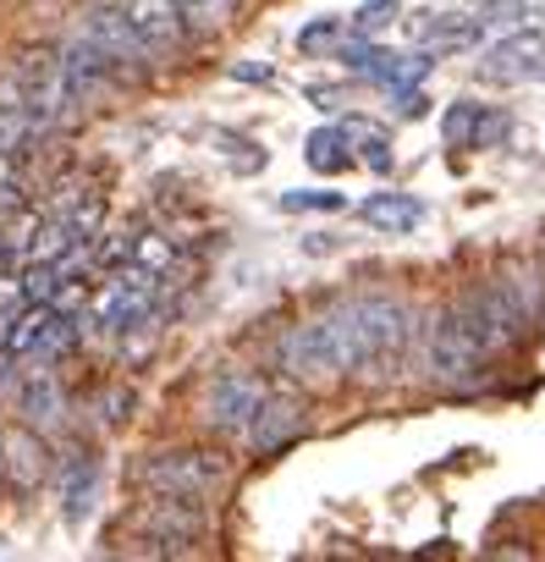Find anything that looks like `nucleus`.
<instances>
[{"instance_id": "f257e3e1", "label": "nucleus", "mask_w": 545, "mask_h": 562, "mask_svg": "<svg viewBox=\"0 0 545 562\" xmlns=\"http://www.w3.org/2000/svg\"><path fill=\"white\" fill-rule=\"evenodd\" d=\"M331 315L348 342V381H397L413 364V348L424 337L413 304L391 293H364V299L331 304Z\"/></svg>"}, {"instance_id": "f03ea898", "label": "nucleus", "mask_w": 545, "mask_h": 562, "mask_svg": "<svg viewBox=\"0 0 545 562\" xmlns=\"http://www.w3.org/2000/svg\"><path fill=\"white\" fill-rule=\"evenodd\" d=\"M276 370L298 386H337L348 381V342H342V326L337 315H315V321H298L276 337Z\"/></svg>"}, {"instance_id": "7ed1b4c3", "label": "nucleus", "mask_w": 545, "mask_h": 562, "mask_svg": "<svg viewBox=\"0 0 545 562\" xmlns=\"http://www.w3.org/2000/svg\"><path fill=\"white\" fill-rule=\"evenodd\" d=\"M419 359H424V375H430V381H441V386H474V381L485 375V359H490V353L479 348V337H474V326L463 321V310L446 304V310L424 326Z\"/></svg>"}, {"instance_id": "20e7f679", "label": "nucleus", "mask_w": 545, "mask_h": 562, "mask_svg": "<svg viewBox=\"0 0 545 562\" xmlns=\"http://www.w3.org/2000/svg\"><path fill=\"white\" fill-rule=\"evenodd\" d=\"M231 463L209 447H166V452H149L138 463V485L144 491H160V496H215L226 485Z\"/></svg>"}, {"instance_id": "39448f33", "label": "nucleus", "mask_w": 545, "mask_h": 562, "mask_svg": "<svg viewBox=\"0 0 545 562\" xmlns=\"http://www.w3.org/2000/svg\"><path fill=\"white\" fill-rule=\"evenodd\" d=\"M155 299H160V270H144L127 259V270L111 276V288L94 304V326L100 337H133L155 321Z\"/></svg>"}, {"instance_id": "423d86ee", "label": "nucleus", "mask_w": 545, "mask_h": 562, "mask_svg": "<svg viewBox=\"0 0 545 562\" xmlns=\"http://www.w3.org/2000/svg\"><path fill=\"white\" fill-rule=\"evenodd\" d=\"M133 529L144 535L149 551L182 557L204 535V502L198 496H160V491H149V502L133 513Z\"/></svg>"}, {"instance_id": "0eeeda50", "label": "nucleus", "mask_w": 545, "mask_h": 562, "mask_svg": "<svg viewBox=\"0 0 545 562\" xmlns=\"http://www.w3.org/2000/svg\"><path fill=\"white\" fill-rule=\"evenodd\" d=\"M259 403H264V381L253 370H242V364H226V370L209 375V386L198 397V414H204V425L215 436H242Z\"/></svg>"}, {"instance_id": "6e6552de", "label": "nucleus", "mask_w": 545, "mask_h": 562, "mask_svg": "<svg viewBox=\"0 0 545 562\" xmlns=\"http://www.w3.org/2000/svg\"><path fill=\"white\" fill-rule=\"evenodd\" d=\"M457 310H463V321L474 326V337H479V348H485L490 359L529 331V321L518 315V304H512V293H507L501 276H496V281H479L474 293H463Z\"/></svg>"}, {"instance_id": "1a4fd4ad", "label": "nucleus", "mask_w": 545, "mask_h": 562, "mask_svg": "<svg viewBox=\"0 0 545 562\" xmlns=\"http://www.w3.org/2000/svg\"><path fill=\"white\" fill-rule=\"evenodd\" d=\"M83 34L105 50V61L116 67V78H144V72L155 67L149 45L133 34V23H127L122 7H94V12L83 18Z\"/></svg>"}, {"instance_id": "9d476101", "label": "nucleus", "mask_w": 545, "mask_h": 562, "mask_svg": "<svg viewBox=\"0 0 545 562\" xmlns=\"http://www.w3.org/2000/svg\"><path fill=\"white\" fill-rule=\"evenodd\" d=\"M304 430H309V414H304V403H298V397L264 392V403L253 408V419H248V430H242V441H248L259 458H270V452L293 447Z\"/></svg>"}, {"instance_id": "9b49d317", "label": "nucleus", "mask_w": 545, "mask_h": 562, "mask_svg": "<svg viewBox=\"0 0 545 562\" xmlns=\"http://www.w3.org/2000/svg\"><path fill=\"white\" fill-rule=\"evenodd\" d=\"M56 72H61V83H67V94H72V105H89V100H100L105 89H111V78H116V67L105 61V50L78 29L67 45H61V56H56Z\"/></svg>"}, {"instance_id": "f8f14e48", "label": "nucleus", "mask_w": 545, "mask_h": 562, "mask_svg": "<svg viewBox=\"0 0 545 562\" xmlns=\"http://www.w3.org/2000/svg\"><path fill=\"white\" fill-rule=\"evenodd\" d=\"M50 474V447L34 425H18V430H0V480H7L18 496L39 491Z\"/></svg>"}, {"instance_id": "ddd939ff", "label": "nucleus", "mask_w": 545, "mask_h": 562, "mask_svg": "<svg viewBox=\"0 0 545 562\" xmlns=\"http://www.w3.org/2000/svg\"><path fill=\"white\" fill-rule=\"evenodd\" d=\"M490 83H529L545 72V34L540 29H518V34H501L490 50H485V67H479Z\"/></svg>"}, {"instance_id": "4468645a", "label": "nucleus", "mask_w": 545, "mask_h": 562, "mask_svg": "<svg viewBox=\"0 0 545 562\" xmlns=\"http://www.w3.org/2000/svg\"><path fill=\"white\" fill-rule=\"evenodd\" d=\"M122 12H127L133 34L149 45L155 61H166V56H177L188 45V23L177 12V0H122Z\"/></svg>"}, {"instance_id": "2eb2a0df", "label": "nucleus", "mask_w": 545, "mask_h": 562, "mask_svg": "<svg viewBox=\"0 0 545 562\" xmlns=\"http://www.w3.org/2000/svg\"><path fill=\"white\" fill-rule=\"evenodd\" d=\"M18 414H23V425H34L39 436H50V430L67 425V386H61V375H56L50 364H34V370L18 381Z\"/></svg>"}, {"instance_id": "dca6fc26", "label": "nucleus", "mask_w": 545, "mask_h": 562, "mask_svg": "<svg viewBox=\"0 0 545 562\" xmlns=\"http://www.w3.org/2000/svg\"><path fill=\"white\" fill-rule=\"evenodd\" d=\"M441 133L452 149H490L496 138H507V111H490L479 100H457V105H446Z\"/></svg>"}, {"instance_id": "f3484780", "label": "nucleus", "mask_w": 545, "mask_h": 562, "mask_svg": "<svg viewBox=\"0 0 545 562\" xmlns=\"http://www.w3.org/2000/svg\"><path fill=\"white\" fill-rule=\"evenodd\" d=\"M359 221L386 232V237H402V232L424 226V199H413V193H370L359 204Z\"/></svg>"}, {"instance_id": "a211bd4d", "label": "nucleus", "mask_w": 545, "mask_h": 562, "mask_svg": "<svg viewBox=\"0 0 545 562\" xmlns=\"http://www.w3.org/2000/svg\"><path fill=\"white\" fill-rule=\"evenodd\" d=\"M100 463L89 458V452H78L72 463H67V474H61V518L67 524H83L89 513H94V502H100Z\"/></svg>"}, {"instance_id": "6ab92c4d", "label": "nucleus", "mask_w": 545, "mask_h": 562, "mask_svg": "<svg viewBox=\"0 0 545 562\" xmlns=\"http://www.w3.org/2000/svg\"><path fill=\"white\" fill-rule=\"evenodd\" d=\"M304 160L315 166V171H326V177H337V171H348L353 166V133L348 127H315L309 133V144H304Z\"/></svg>"}, {"instance_id": "aec40b11", "label": "nucleus", "mask_w": 545, "mask_h": 562, "mask_svg": "<svg viewBox=\"0 0 545 562\" xmlns=\"http://www.w3.org/2000/svg\"><path fill=\"white\" fill-rule=\"evenodd\" d=\"M34 138H39V133H34L29 100H23V94L7 83V89H0V155H23Z\"/></svg>"}, {"instance_id": "412c9836", "label": "nucleus", "mask_w": 545, "mask_h": 562, "mask_svg": "<svg viewBox=\"0 0 545 562\" xmlns=\"http://www.w3.org/2000/svg\"><path fill=\"white\" fill-rule=\"evenodd\" d=\"M188 34H220L231 23V0H177Z\"/></svg>"}, {"instance_id": "4be33fe9", "label": "nucleus", "mask_w": 545, "mask_h": 562, "mask_svg": "<svg viewBox=\"0 0 545 562\" xmlns=\"http://www.w3.org/2000/svg\"><path fill=\"white\" fill-rule=\"evenodd\" d=\"M501 281H507V293H512L518 315H523V321L534 326V321H540V304H545V281H540L534 270H507Z\"/></svg>"}, {"instance_id": "5701e85b", "label": "nucleus", "mask_w": 545, "mask_h": 562, "mask_svg": "<svg viewBox=\"0 0 545 562\" xmlns=\"http://www.w3.org/2000/svg\"><path fill=\"white\" fill-rule=\"evenodd\" d=\"M12 210H23V171H18V155H0V221Z\"/></svg>"}, {"instance_id": "b1692460", "label": "nucleus", "mask_w": 545, "mask_h": 562, "mask_svg": "<svg viewBox=\"0 0 545 562\" xmlns=\"http://www.w3.org/2000/svg\"><path fill=\"white\" fill-rule=\"evenodd\" d=\"M353 160H364V166H370L375 177H391V166H397V160H391V144H386L381 133H364V138H359V155H353Z\"/></svg>"}, {"instance_id": "393cba45", "label": "nucleus", "mask_w": 545, "mask_h": 562, "mask_svg": "<svg viewBox=\"0 0 545 562\" xmlns=\"http://www.w3.org/2000/svg\"><path fill=\"white\" fill-rule=\"evenodd\" d=\"M348 199L342 193H320V188H293V193H282V210H342Z\"/></svg>"}, {"instance_id": "a878e982", "label": "nucleus", "mask_w": 545, "mask_h": 562, "mask_svg": "<svg viewBox=\"0 0 545 562\" xmlns=\"http://www.w3.org/2000/svg\"><path fill=\"white\" fill-rule=\"evenodd\" d=\"M337 40H342V18H320V23H309V29L298 34L304 50H326V45H337Z\"/></svg>"}, {"instance_id": "bb28decb", "label": "nucleus", "mask_w": 545, "mask_h": 562, "mask_svg": "<svg viewBox=\"0 0 545 562\" xmlns=\"http://www.w3.org/2000/svg\"><path fill=\"white\" fill-rule=\"evenodd\" d=\"M391 18H397V7H391V0H375V7H364V12L353 18V34H381Z\"/></svg>"}, {"instance_id": "cd10ccee", "label": "nucleus", "mask_w": 545, "mask_h": 562, "mask_svg": "<svg viewBox=\"0 0 545 562\" xmlns=\"http://www.w3.org/2000/svg\"><path fill=\"white\" fill-rule=\"evenodd\" d=\"M397 94V116H408V122H419L424 111H430V100L419 94V89H391Z\"/></svg>"}, {"instance_id": "c85d7f7f", "label": "nucleus", "mask_w": 545, "mask_h": 562, "mask_svg": "<svg viewBox=\"0 0 545 562\" xmlns=\"http://www.w3.org/2000/svg\"><path fill=\"white\" fill-rule=\"evenodd\" d=\"M231 78H242V83H270L276 72H270L264 61H237V67H231Z\"/></svg>"}, {"instance_id": "c756f323", "label": "nucleus", "mask_w": 545, "mask_h": 562, "mask_svg": "<svg viewBox=\"0 0 545 562\" xmlns=\"http://www.w3.org/2000/svg\"><path fill=\"white\" fill-rule=\"evenodd\" d=\"M18 315H23V299H12V304H0V348H7V337H12Z\"/></svg>"}, {"instance_id": "7c9ffc66", "label": "nucleus", "mask_w": 545, "mask_h": 562, "mask_svg": "<svg viewBox=\"0 0 545 562\" xmlns=\"http://www.w3.org/2000/svg\"><path fill=\"white\" fill-rule=\"evenodd\" d=\"M0 557H7V535H0Z\"/></svg>"}]
</instances>
